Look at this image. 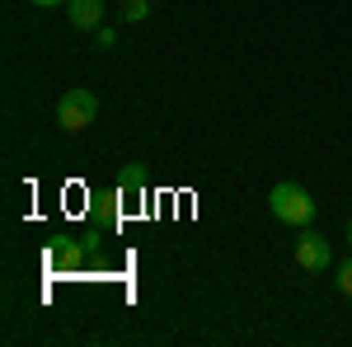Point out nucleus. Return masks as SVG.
I'll list each match as a JSON object with an SVG mask.
<instances>
[{"mask_svg": "<svg viewBox=\"0 0 352 347\" xmlns=\"http://www.w3.org/2000/svg\"><path fill=\"white\" fill-rule=\"evenodd\" d=\"M118 10H122V19H127V24H141V19L151 14V5H146V0H118Z\"/></svg>", "mask_w": 352, "mask_h": 347, "instance_id": "nucleus-5", "label": "nucleus"}, {"mask_svg": "<svg viewBox=\"0 0 352 347\" xmlns=\"http://www.w3.org/2000/svg\"><path fill=\"white\" fill-rule=\"evenodd\" d=\"M94 117H99V99H94L89 89H66V94H61V104H56V122H61L66 132H85Z\"/></svg>", "mask_w": 352, "mask_h": 347, "instance_id": "nucleus-2", "label": "nucleus"}, {"mask_svg": "<svg viewBox=\"0 0 352 347\" xmlns=\"http://www.w3.org/2000/svg\"><path fill=\"white\" fill-rule=\"evenodd\" d=\"M333 282H338V291H343V295H352V258L333 263Z\"/></svg>", "mask_w": 352, "mask_h": 347, "instance_id": "nucleus-6", "label": "nucleus"}, {"mask_svg": "<svg viewBox=\"0 0 352 347\" xmlns=\"http://www.w3.org/2000/svg\"><path fill=\"white\" fill-rule=\"evenodd\" d=\"M348 244H352V221H348Z\"/></svg>", "mask_w": 352, "mask_h": 347, "instance_id": "nucleus-10", "label": "nucleus"}, {"mask_svg": "<svg viewBox=\"0 0 352 347\" xmlns=\"http://www.w3.org/2000/svg\"><path fill=\"white\" fill-rule=\"evenodd\" d=\"M268 207L282 225H310V221H315V197L300 183H277L268 192Z\"/></svg>", "mask_w": 352, "mask_h": 347, "instance_id": "nucleus-1", "label": "nucleus"}, {"mask_svg": "<svg viewBox=\"0 0 352 347\" xmlns=\"http://www.w3.org/2000/svg\"><path fill=\"white\" fill-rule=\"evenodd\" d=\"M28 5H38V10H56V5H71V0H28Z\"/></svg>", "mask_w": 352, "mask_h": 347, "instance_id": "nucleus-9", "label": "nucleus"}, {"mask_svg": "<svg viewBox=\"0 0 352 347\" xmlns=\"http://www.w3.org/2000/svg\"><path fill=\"white\" fill-rule=\"evenodd\" d=\"M296 267L300 272H329L333 267V249H329L324 235H315V230H305L296 240Z\"/></svg>", "mask_w": 352, "mask_h": 347, "instance_id": "nucleus-3", "label": "nucleus"}, {"mask_svg": "<svg viewBox=\"0 0 352 347\" xmlns=\"http://www.w3.org/2000/svg\"><path fill=\"white\" fill-rule=\"evenodd\" d=\"M66 14H71V28H99V19H104V0H71L66 5Z\"/></svg>", "mask_w": 352, "mask_h": 347, "instance_id": "nucleus-4", "label": "nucleus"}, {"mask_svg": "<svg viewBox=\"0 0 352 347\" xmlns=\"http://www.w3.org/2000/svg\"><path fill=\"white\" fill-rule=\"evenodd\" d=\"M94 43H99V52H104V47H113V43H118V33H113V28H94Z\"/></svg>", "mask_w": 352, "mask_h": 347, "instance_id": "nucleus-8", "label": "nucleus"}, {"mask_svg": "<svg viewBox=\"0 0 352 347\" xmlns=\"http://www.w3.org/2000/svg\"><path fill=\"white\" fill-rule=\"evenodd\" d=\"M122 192H146V174H141V169H122Z\"/></svg>", "mask_w": 352, "mask_h": 347, "instance_id": "nucleus-7", "label": "nucleus"}]
</instances>
